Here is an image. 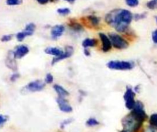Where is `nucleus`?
<instances>
[{"label":"nucleus","mask_w":157,"mask_h":132,"mask_svg":"<svg viewBox=\"0 0 157 132\" xmlns=\"http://www.w3.org/2000/svg\"><path fill=\"white\" fill-rule=\"evenodd\" d=\"M147 115L144 110V105L140 101H136L131 112L124 117L121 120L124 130L129 132H136L142 127L147 119Z\"/></svg>","instance_id":"obj_1"},{"label":"nucleus","mask_w":157,"mask_h":132,"mask_svg":"<svg viewBox=\"0 0 157 132\" xmlns=\"http://www.w3.org/2000/svg\"><path fill=\"white\" fill-rule=\"evenodd\" d=\"M132 18V13L128 10L115 9L105 15V21L117 32H124L128 30Z\"/></svg>","instance_id":"obj_2"},{"label":"nucleus","mask_w":157,"mask_h":132,"mask_svg":"<svg viewBox=\"0 0 157 132\" xmlns=\"http://www.w3.org/2000/svg\"><path fill=\"white\" fill-rule=\"evenodd\" d=\"M107 67L112 70H129L134 67V64L129 61H111L107 64Z\"/></svg>","instance_id":"obj_3"},{"label":"nucleus","mask_w":157,"mask_h":132,"mask_svg":"<svg viewBox=\"0 0 157 132\" xmlns=\"http://www.w3.org/2000/svg\"><path fill=\"white\" fill-rule=\"evenodd\" d=\"M109 38L111 42L112 46L117 49H126L129 46L128 42L121 36L117 34L110 33L109 34Z\"/></svg>","instance_id":"obj_4"},{"label":"nucleus","mask_w":157,"mask_h":132,"mask_svg":"<svg viewBox=\"0 0 157 132\" xmlns=\"http://www.w3.org/2000/svg\"><path fill=\"white\" fill-rule=\"evenodd\" d=\"M135 92L131 87H127L124 92L123 98L125 101V106L128 109H132L135 106L136 101L134 100Z\"/></svg>","instance_id":"obj_5"},{"label":"nucleus","mask_w":157,"mask_h":132,"mask_svg":"<svg viewBox=\"0 0 157 132\" xmlns=\"http://www.w3.org/2000/svg\"><path fill=\"white\" fill-rule=\"evenodd\" d=\"M45 86V84L44 82H43L42 80L37 79L29 82L26 87L31 92H37L42 90L44 88Z\"/></svg>","instance_id":"obj_6"},{"label":"nucleus","mask_w":157,"mask_h":132,"mask_svg":"<svg viewBox=\"0 0 157 132\" xmlns=\"http://www.w3.org/2000/svg\"><path fill=\"white\" fill-rule=\"evenodd\" d=\"M73 52H74V49H73L72 46H66L65 47L64 52H63L60 56L55 57L53 59V60L52 61V65H54L55 63H56L63 59H64L71 57L72 56V54H73Z\"/></svg>","instance_id":"obj_7"},{"label":"nucleus","mask_w":157,"mask_h":132,"mask_svg":"<svg viewBox=\"0 0 157 132\" xmlns=\"http://www.w3.org/2000/svg\"><path fill=\"white\" fill-rule=\"evenodd\" d=\"M56 102L58 103L59 109L64 112H70L72 111V106L69 105L68 101L62 97H58L56 99Z\"/></svg>","instance_id":"obj_8"},{"label":"nucleus","mask_w":157,"mask_h":132,"mask_svg":"<svg viewBox=\"0 0 157 132\" xmlns=\"http://www.w3.org/2000/svg\"><path fill=\"white\" fill-rule=\"evenodd\" d=\"M83 22L88 26H90V28H96L99 26V19L94 15H88L86 17L83 18Z\"/></svg>","instance_id":"obj_9"},{"label":"nucleus","mask_w":157,"mask_h":132,"mask_svg":"<svg viewBox=\"0 0 157 132\" xmlns=\"http://www.w3.org/2000/svg\"><path fill=\"white\" fill-rule=\"evenodd\" d=\"M99 38L102 42V50L104 52H107L112 48V43L109 38L103 33L99 34Z\"/></svg>","instance_id":"obj_10"},{"label":"nucleus","mask_w":157,"mask_h":132,"mask_svg":"<svg viewBox=\"0 0 157 132\" xmlns=\"http://www.w3.org/2000/svg\"><path fill=\"white\" fill-rule=\"evenodd\" d=\"M29 52L28 48L25 45H20L17 46L15 51L13 52V55L15 58L20 59L25 56Z\"/></svg>","instance_id":"obj_11"},{"label":"nucleus","mask_w":157,"mask_h":132,"mask_svg":"<svg viewBox=\"0 0 157 132\" xmlns=\"http://www.w3.org/2000/svg\"><path fill=\"white\" fill-rule=\"evenodd\" d=\"M64 31V27L63 25H55L51 30V35L53 39H56L59 37L61 36Z\"/></svg>","instance_id":"obj_12"},{"label":"nucleus","mask_w":157,"mask_h":132,"mask_svg":"<svg viewBox=\"0 0 157 132\" xmlns=\"http://www.w3.org/2000/svg\"><path fill=\"white\" fill-rule=\"evenodd\" d=\"M15 57L13 55V52L10 51V54H9L6 61V65L7 66L8 68L15 70L17 69V64L15 61Z\"/></svg>","instance_id":"obj_13"},{"label":"nucleus","mask_w":157,"mask_h":132,"mask_svg":"<svg viewBox=\"0 0 157 132\" xmlns=\"http://www.w3.org/2000/svg\"><path fill=\"white\" fill-rule=\"evenodd\" d=\"M53 89L56 91V92L58 95V97H62L64 98L66 96H68L69 95V92L62 86L58 85V84H55L53 86Z\"/></svg>","instance_id":"obj_14"},{"label":"nucleus","mask_w":157,"mask_h":132,"mask_svg":"<svg viewBox=\"0 0 157 132\" xmlns=\"http://www.w3.org/2000/svg\"><path fill=\"white\" fill-rule=\"evenodd\" d=\"M45 53L48 54L53 55L57 57L60 56L63 53V51L56 47H48L45 50Z\"/></svg>","instance_id":"obj_15"},{"label":"nucleus","mask_w":157,"mask_h":132,"mask_svg":"<svg viewBox=\"0 0 157 132\" xmlns=\"http://www.w3.org/2000/svg\"><path fill=\"white\" fill-rule=\"evenodd\" d=\"M68 26L70 27V28L76 32H81L83 30V28L82 27V26L79 24L78 23H77V21H72V20H71L69 21V23H68Z\"/></svg>","instance_id":"obj_16"},{"label":"nucleus","mask_w":157,"mask_h":132,"mask_svg":"<svg viewBox=\"0 0 157 132\" xmlns=\"http://www.w3.org/2000/svg\"><path fill=\"white\" fill-rule=\"evenodd\" d=\"M98 44V40L94 38H85L82 42V46L85 48H88V47H93L96 46Z\"/></svg>","instance_id":"obj_17"},{"label":"nucleus","mask_w":157,"mask_h":132,"mask_svg":"<svg viewBox=\"0 0 157 132\" xmlns=\"http://www.w3.org/2000/svg\"><path fill=\"white\" fill-rule=\"evenodd\" d=\"M149 122L151 127L157 128V113L151 115L149 119Z\"/></svg>","instance_id":"obj_18"},{"label":"nucleus","mask_w":157,"mask_h":132,"mask_svg":"<svg viewBox=\"0 0 157 132\" xmlns=\"http://www.w3.org/2000/svg\"><path fill=\"white\" fill-rule=\"evenodd\" d=\"M35 28H36V26L34 23H29L26 25L24 31L28 32L31 35L34 33L35 31Z\"/></svg>","instance_id":"obj_19"},{"label":"nucleus","mask_w":157,"mask_h":132,"mask_svg":"<svg viewBox=\"0 0 157 132\" xmlns=\"http://www.w3.org/2000/svg\"><path fill=\"white\" fill-rule=\"evenodd\" d=\"M86 124L88 127H94V126H96V125H99V122L96 119L91 117L86 120Z\"/></svg>","instance_id":"obj_20"},{"label":"nucleus","mask_w":157,"mask_h":132,"mask_svg":"<svg viewBox=\"0 0 157 132\" xmlns=\"http://www.w3.org/2000/svg\"><path fill=\"white\" fill-rule=\"evenodd\" d=\"M147 6L148 9L153 10L157 9V0H150L147 3Z\"/></svg>","instance_id":"obj_21"},{"label":"nucleus","mask_w":157,"mask_h":132,"mask_svg":"<svg viewBox=\"0 0 157 132\" xmlns=\"http://www.w3.org/2000/svg\"><path fill=\"white\" fill-rule=\"evenodd\" d=\"M29 36L27 32H26L25 31H23V32H18L17 34V39L18 40V41L19 42H21L27 36Z\"/></svg>","instance_id":"obj_22"},{"label":"nucleus","mask_w":157,"mask_h":132,"mask_svg":"<svg viewBox=\"0 0 157 132\" xmlns=\"http://www.w3.org/2000/svg\"><path fill=\"white\" fill-rule=\"evenodd\" d=\"M70 9L68 8H60L57 10V12L62 15H66L70 13Z\"/></svg>","instance_id":"obj_23"},{"label":"nucleus","mask_w":157,"mask_h":132,"mask_svg":"<svg viewBox=\"0 0 157 132\" xmlns=\"http://www.w3.org/2000/svg\"><path fill=\"white\" fill-rule=\"evenodd\" d=\"M126 3L129 7H136L139 4V0H125Z\"/></svg>","instance_id":"obj_24"},{"label":"nucleus","mask_w":157,"mask_h":132,"mask_svg":"<svg viewBox=\"0 0 157 132\" xmlns=\"http://www.w3.org/2000/svg\"><path fill=\"white\" fill-rule=\"evenodd\" d=\"M22 0H7L6 3L9 6H15L19 5L21 4Z\"/></svg>","instance_id":"obj_25"},{"label":"nucleus","mask_w":157,"mask_h":132,"mask_svg":"<svg viewBox=\"0 0 157 132\" xmlns=\"http://www.w3.org/2000/svg\"><path fill=\"white\" fill-rule=\"evenodd\" d=\"M8 120V117L2 114H0V128L4 125V124Z\"/></svg>","instance_id":"obj_26"},{"label":"nucleus","mask_w":157,"mask_h":132,"mask_svg":"<svg viewBox=\"0 0 157 132\" xmlns=\"http://www.w3.org/2000/svg\"><path fill=\"white\" fill-rule=\"evenodd\" d=\"M53 77L52 75L50 73H47L45 76V82L47 84H50L53 82Z\"/></svg>","instance_id":"obj_27"},{"label":"nucleus","mask_w":157,"mask_h":132,"mask_svg":"<svg viewBox=\"0 0 157 132\" xmlns=\"http://www.w3.org/2000/svg\"><path fill=\"white\" fill-rule=\"evenodd\" d=\"M146 14L147 13L146 12H144V13H140V14H136L134 15V19L137 21V20H141V19H144V18L146 17Z\"/></svg>","instance_id":"obj_28"},{"label":"nucleus","mask_w":157,"mask_h":132,"mask_svg":"<svg viewBox=\"0 0 157 132\" xmlns=\"http://www.w3.org/2000/svg\"><path fill=\"white\" fill-rule=\"evenodd\" d=\"M72 121V119H67L64 120L63 122L61 123V125H60L61 128H64L67 125H68V124H69L70 123H71Z\"/></svg>","instance_id":"obj_29"},{"label":"nucleus","mask_w":157,"mask_h":132,"mask_svg":"<svg viewBox=\"0 0 157 132\" xmlns=\"http://www.w3.org/2000/svg\"><path fill=\"white\" fill-rule=\"evenodd\" d=\"M12 38V35H3L2 37L1 38V41L2 42H8Z\"/></svg>","instance_id":"obj_30"},{"label":"nucleus","mask_w":157,"mask_h":132,"mask_svg":"<svg viewBox=\"0 0 157 132\" xmlns=\"http://www.w3.org/2000/svg\"><path fill=\"white\" fill-rule=\"evenodd\" d=\"M152 40L154 43H157V29L155 30L152 33Z\"/></svg>","instance_id":"obj_31"},{"label":"nucleus","mask_w":157,"mask_h":132,"mask_svg":"<svg viewBox=\"0 0 157 132\" xmlns=\"http://www.w3.org/2000/svg\"><path fill=\"white\" fill-rule=\"evenodd\" d=\"M20 77V75L18 74V73H15V74H13L11 77H10V81H12V82H14L18 78Z\"/></svg>","instance_id":"obj_32"},{"label":"nucleus","mask_w":157,"mask_h":132,"mask_svg":"<svg viewBox=\"0 0 157 132\" xmlns=\"http://www.w3.org/2000/svg\"><path fill=\"white\" fill-rule=\"evenodd\" d=\"M40 4H45L48 2L49 0H36Z\"/></svg>","instance_id":"obj_33"},{"label":"nucleus","mask_w":157,"mask_h":132,"mask_svg":"<svg viewBox=\"0 0 157 132\" xmlns=\"http://www.w3.org/2000/svg\"><path fill=\"white\" fill-rule=\"evenodd\" d=\"M84 54L86 56H90V52L88 48H85L84 49Z\"/></svg>","instance_id":"obj_34"},{"label":"nucleus","mask_w":157,"mask_h":132,"mask_svg":"<svg viewBox=\"0 0 157 132\" xmlns=\"http://www.w3.org/2000/svg\"><path fill=\"white\" fill-rule=\"evenodd\" d=\"M65 1H68V2H74L75 0H65Z\"/></svg>","instance_id":"obj_35"},{"label":"nucleus","mask_w":157,"mask_h":132,"mask_svg":"<svg viewBox=\"0 0 157 132\" xmlns=\"http://www.w3.org/2000/svg\"><path fill=\"white\" fill-rule=\"evenodd\" d=\"M120 132H129V131H126V130H122V131H121Z\"/></svg>","instance_id":"obj_36"},{"label":"nucleus","mask_w":157,"mask_h":132,"mask_svg":"<svg viewBox=\"0 0 157 132\" xmlns=\"http://www.w3.org/2000/svg\"><path fill=\"white\" fill-rule=\"evenodd\" d=\"M155 20H156V23H157V16H155Z\"/></svg>","instance_id":"obj_37"}]
</instances>
